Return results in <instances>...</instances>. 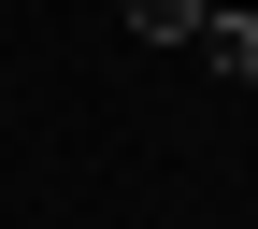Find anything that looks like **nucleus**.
I'll use <instances>...</instances> for the list:
<instances>
[{
	"label": "nucleus",
	"instance_id": "2",
	"mask_svg": "<svg viewBox=\"0 0 258 229\" xmlns=\"http://www.w3.org/2000/svg\"><path fill=\"white\" fill-rule=\"evenodd\" d=\"M129 29H144V43H201V0H115Z\"/></svg>",
	"mask_w": 258,
	"mask_h": 229
},
{
	"label": "nucleus",
	"instance_id": "1",
	"mask_svg": "<svg viewBox=\"0 0 258 229\" xmlns=\"http://www.w3.org/2000/svg\"><path fill=\"white\" fill-rule=\"evenodd\" d=\"M201 57H215L230 86H258V15H201Z\"/></svg>",
	"mask_w": 258,
	"mask_h": 229
},
{
	"label": "nucleus",
	"instance_id": "3",
	"mask_svg": "<svg viewBox=\"0 0 258 229\" xmlns=\"http://www.w3.org/2000/svg\"><path fill=\"white\" fill-rule=\"evenodd\" d=\"M201 15H258V0H201Z\"/></svg>",
	"mask_w": 258,
	"mask_h": 229
}]
</instances>
